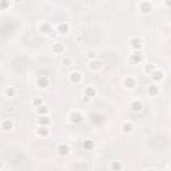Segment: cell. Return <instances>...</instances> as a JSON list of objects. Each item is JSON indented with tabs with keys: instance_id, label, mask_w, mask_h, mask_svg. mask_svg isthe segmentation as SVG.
Returning a JSON list of instances; mask_svg holds the SVG:
<instances>
[{
	"instance_id": "cell-26",
	"label": "cell",
	"mask_w": 171,
	"mask_h": 171,
	"mask_svg": "<svg viewBox=\"0 0 171 171\" xmlns=\"http://www.w3.org/2000/svg\"><path fill=\"white\" fill-rule=\"evenodd\" d=\"M32 104H34L35 107H40V106H43V99H42V98H35V99H34V102H32Z\"/></svg>"
},
{
	"instance_id": "cell-15",
	"label": "cell",
	"mask_w": 171,
	"mask_h": 171,
	"mask_svg": "<svg viewBox=\"0 0 171 171\" xmlns=\"http://www.w3.org/2000/svg\"><path fill=\"white\" fill-rule=\"evenodd\" d=\"M50 123H51V119L48 116H39V118H37V124H39V126L47 127Z\"/></svg>"
},
{
	"instance_id": "cell-20",
	"label": "cell",
	"mask_w": 171,
	"mask_h": 171,
	"mask_svg": "<svg viewBox=\"0 0 171 171\" xmlns=\"http://www.w3.org/2000/svg\"><path fill=\"white\" fill-rule=\"evenodd\" d=\"M94 147H95V143H94V140H91V139H86V140L83 142V148L84 150L91 151V150H94Z\"/></svg>"
},
{
	"instance_id": "cell-24",
	"label": "cell",
	"mask_w": 171,
	"mask_h": 171,
	"mask_svg": "<svg viewBox=\"0 0 171 171\" xmlns=\"http://www.w3.org/2000/svg\"><path fill=\"white\" fill-rule=\"evenodd\" d=\"M5 96L7 98H13L15 96V94H16V90L13 87H8V88H5Z\"/></svg>"
},
{
	"instance_id": "cell-23",
	"label": "cell",
	"mask_w": 171,
	"mask_h": 171,
	"mask_svg": "<svg viewBox=\"0 0 171 171\" xmlns=\"http://www.w3.org/2000/svg\"><path fill=\"white\" fill-rule=\"evenodd\" d=\"M147 92H148L150 96H156L158 92H159V90H158L156 86H148V88H147Z\"/></svg>"
},
{
	"instance_id": "cell-9",
	"label": "cell",
	"mask_w": 171,
	"mask_h": 171,
	"mask_svg": "<svg viewBox=\"0 0 171 171\" xmlns=\"http://www.w3.org/2000/svg\"><path fill=\"white\" fill-rule=\"evenodd\" d=\"M163 77H164V74H163V71H160V69H155L151 74V79L154 80V82H160Z\"/></svg>"
},
{
	"instance_id": "cell-22",
	"label": "cell",
	"mask_w": 171,
	"mask_h": 171,
	"mask_svg": "<svg viewBox=\"0 0 171 171\" xmlns=\"http://www.w3.org/2000/svg\"><path fill=\"white\" fill-rule=\"evenodd\" d=\"M123 168V164L122 162H119V160H115V162L111 163V170L112 171H120Z\"/></svg>"
},
{
	"instance_id": "cell-25",
	"label": "cell",
	"mask_w": 171,
	"mask_h": 171,
	"mask_svg": "<svg viewBox=\"0 0 171 171\" xmlns=\"http://www.w3.org/2000/svg\"><path fill=\"white\" fill-rule=\"evenodd\" d=\"M155 69H158V68H156V66H154V64H146V67H144V72H146V74H150V75H151Z\"/></svg>"
},
{
	"instance_id": "cell-27",
	"label": "cell",
	"mask_w": 171,
	"mask_h": 171,
	"mask_svg": "<svg viewBox=\"0 0 171 171\" xmlns=\"http://www.w3.org/2000/svg\"><path fill=\"white\" fill-rule=\"evenodd\" d=\"M96 55H98V53H96L95 51H88V52H87V58L90 59V60H94V59H96Z\"/></svg>"
},
{
	"instance_id": "cell-4",
	"label": "cell",
	"mask_w": 171,
	"mask_h": 171,
	"mask_svg": "<svg viewBox=\"0 0 171 171\" xmlns=\"http://www.w3.org/2000/svg\"><path fill=\"white\" fill-rule=\"evenodd\" d=\"M69 152H71V148H69L68 144L61 143V144H59V146H58V154L60 155V156H67Z\"/></svg>"
},
{
	"instance_id": "cell-8",
	"label": "cell",
	"mask_w": 171,
	"mask_h": 171,
	"mask_svg": "<svg viewBox=\"0 0 171 171\" xmlns=\"http://www.w3.org/2000/svg\"><path fill=\"white\" fill-rule=\"evenodd\" d=\"M123 86H124L126 88H134L136 86V82L132 76H127V77H124V80H123Z\"/></svg>"
},
{
	"instance_id": "cell-12",
	"label": "cell",
	"mask_w": 171,
	"mask_h": 171,
	"mask_svg": "<svg viewBox=\"0 0 171 171\" xmlns=\"http://www.w3.org/2000/svg\"><path fill=\"white\" fill-rule=\"evenodd\" d=\"M1 128L3 131H11L13 128V122L11 119H5L1 122Z\"/></svg>"
},
{
	"instance_id": "cell-28",
	"label": "cell",
	"mask_w": 171,
	"mask_h": 171,
	"mask_svg": "<svg viewBox=\"0 0 171 171\" xmlns=\"http://www.w3.org/2000/svg\"><path fill=\"white\" fill-rule=\"evenodd\" d=\"M8 5H10V3H8V1H0V10H5Z\"/></svg>"
},
{
	"instance_id": "cell-2",
	"label": "cell",
	"mask_w": 171,
	"mask_h": 171,
	"mask_svg": "<svg viewBox=\"0 0 171 171\" xmlns=\"http://www.w3.org/2000/svg\"><path fill=\"white\" fill-rule=\"evenodd\" d=\"M82 120H83V115L80 114L79 111H72L71 114H69V122L71 123L77 124V123H80Z\"/></svg>"
},
{
	"instance_id": "cell-3",
	"label": "cell",
	"mask_w": 171,
	"mask_h": 171,
	"mask_svg": "<svg viewBox=\"0 0 171 171\" xmlns=\"http://www.w3.org/2000/svg\"><path fill=\"white\" fill-rule=\"evenodd\" d=\"M139 10H140L142 13L147 15V13H150L152 11V4L150 1H142L140 4H139Z\"/></svg>"
},
{
	"instance_id": "cell-19",
	"label": "cell",
	"mask_w": 171,
	"mask_h": 171,
	"mask_svg": "<svg viewBox=\"0 0 171 171\" xmlns=\"http://www.w3.org/2000/svg\"><path fill=\"white\" fill-rule=\"evenodd\" d=\"M37 135L42 136V138H45V136L50 135V130H48L47 127H43V126H39V128H37Z\"/></svg>"
},
{
	"instance_id": "cell-7",
	"label": "cell",
	"mask_w": 171,
	"mask_h": 171,
	"mask_svg": "<svg viewBox=\"0 0 171 171\" xmlns=\"http://www.w3.org/2000/svg\"><path fill=\"white\" fill-rule=\"evenodd\" d=\"M36 86L39 88H47L48 86H50V80H48L47 76H40V77H37V80H36Z\"/></svg>"
},
{
	"instance_id": "cell-5",
	"label": "cell",
	"mask_w": 171,
	"mask_h": 171,
	"mask_svg": "<svg viewBox=\"0 0 171 171\" xmlns=\"http://www.w3.org/2000/svg\"><path fill=\"white\" fill-rule=\"evenodd\" d=\"M142 40L139 39V37H132V39L130 40V47L132 48L134 51H140L142 50Z\"/></svg>"
},
{
	"instance_id": "cell-14",
	"label": "cell",
	"mask_w": 171,
	"mask_h": 171,
	"mask_svg": "<svg viewBox=\"0 0 171 171\" xmlns=\"http://www.w3.org/2000/svg\"><path fill=\"white\" fill-rule=\"evenodd\" d=\"M37 114H39V116H47L48 112H50V108H48V106H45V104H43V106L37 107Z\"/></svg>"
},
{
	"instance_id": "cell-11",
	"label": "cell",
	"mask_w": 171,
	"mask_h": 171,
	"mask_svg": "<svg viewBox=\"0 0 171 171\" xmlns=\"http://www.w3.org/2000/svg\"><path fill=\"white\" fill-rule=\"evenodd\" d=\"M56 31H58L60 35H66L69 32V26L67 23H60L58 26V29H56Z\"/></svg>"
},
{
	"instance_id": "cell-30",
	"label": "cell",
	"mask_w": 171,
	"mask_h": 171,
	"mask_svg": "<svg viewBox=\"0 0 171 171\" xmlns=\"http://www.w3.org/2000/svg\"><path fill=\"white\" fill-rule=\"evenodd\" d=\"M1 168H3V162L0 160V170H1Z\"/></svg>"
},
{
	"instance_id": "cell-10",
	"label": "cell",
	"mask_w": 171,
	"mask_h": 171,
	"mask_svg": "<svg viewBox=\"0 0 171 171\" xmlns=\"http://www.w3.org/2000/svg\"><path fill=\"white\" fill-rule=\"evenodd\" d=\"M84 96H87V99L94 98V96H96V90L92 86H88V87L84 88Z\"/></svg>"
},
{
	"instance_id": "cell-31",
	"label": "cell",
	"mask_w": 171,
	"mask_h": 171,
	"mask_svg": "<svg viewBox=\"0 0 171 171\" xmlns=\"http://www.w3.org/2000/svg\"><path fill=\"white\" fill-rule=\"evenodd\" d=\"M146 171H155L154 168H148V170H146Z\"/></svg>"
},
{
	"instance_id": "cell-13",
	"label": "cell",
	"mask_w": 171,
	"mask_h": 171,
	"mask_svg": "<svg viewBox=\"0 0 171 171\" xmlns=\"http://www.w3.org/2000/svg\"><path fill=\"white\" fill-rule=\"evenodd\" d=\"M122 131H123V134H131L134 131V124H132V123H130V122L123 123Z\"/></svg>"
},
{
	"instance_id": "cell-29",
	"label": "cell",
	"mask_w": 171,
	"mask_h": 171,
	"mask_svg": "<svg viewBox=\"0 0 171 171\" xmlns=\"http://www.w3.org/2000/svg\"><path fill=\"white\" fill-rule=\"evenodd\" d=\"M71 63H72L71 59H68V58H66V59L63 60V64H64V66H71Z\"/></svg>"
},
{
	"instance_id": "cell-17",
	"label": "cell",
	"mask_w": 171,
	"mask_h": 171,
	"mask_svg": "<svg viewBox=\"0 0 171 171\" xmlns=\"http://www.w3.org/2000/svg\"><path fill=\"white\" fill-rule=\"evenodd\" d=\"M90 68L96 71V69L102 68V61L98 60V59H94V60H90Z\"/></svg>"
},
{
	"instance_id": "cell-16",
	"label": "cell",
	"mask_w": 171,
	"mask_h": 171,
	"mask_svg": "<svg viewBox=\"0 0 171 171\" xmlns=\"http://www.w3.org/2000/svg\"><path fill=\"white\" fill-rule=\"evenodd\" d=\"M142 108H143V104H142V102L135 100V102H132V103H131V110H132L134 112L142 111Z\"/></svg>"
},
{
	"instance_id": "cell-18",
	"label": "cell",
	"mask_w": 171,
	"mask_h": 171,
	"mask_svg": "<svg viewBox=\"0 0 171 171\" xmlns=\"http://www.w3.org/2000/svg\"><path fill=\"white\" fill-rule=\"evenodd\" d=\"M40 31L45 35H50L51 31H52V27H51V24H48V23H43V24H40Z\"/></svg>"
},
{
	"instance_id": "cell-21",
	"label": "cell",
	"mask_w": 171,
	"mask_h": 171,
	"mask_svg": "<svg viewBox=\"0 0 171 171\" xmlns=\"http://www.w3.org/2000/svg\"><path fill=\"white\" fill-rule=\"evenodd\" d=\"M52 51H53V53H61L64 51V45L61 44V43H53Z\"/></svg>"
},
{
	"instance_id": "cell-6",
	"label": "cell",
	"mask_w": 171,
	"mask_h": 171,
	"mask_svg": "<svg viewBox=\"0 0 171 171\" xmlns=\"http://www.w3.org/2000/svg\"><path fill=\"white\" fill-rule=\"evenodd\" d=\"M82 74H80L79 71H74L69 74V82L74 83V84H77V83L82 82Z\"/></svg>"
},
{
	"instance_id": "cell-1",
	"label": "cell",
	"mask_w": 171,
	"mask_h": 171,
	"mask_svg": "<svg viewBox=\"0 0 171 171\" xmlns=\"http://www.w3.org/2000/svg\"><path fill=\"white\" fill-rule=\"evenodd\" d=\"M143 60V55L140 53V51H134L130 56V61L132 64H139L140 61Z\"/></svg>"
}]
</instances>
